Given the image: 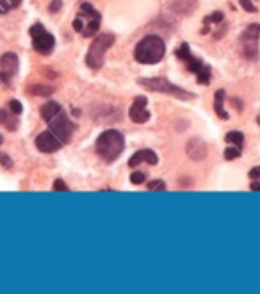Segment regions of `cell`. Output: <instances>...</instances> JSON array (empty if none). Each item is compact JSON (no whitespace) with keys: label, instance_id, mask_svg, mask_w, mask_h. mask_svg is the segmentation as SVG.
Here are the masks:
<instances>
[{"label":"cell","instance_id":"7","mask_svg":"<svg viewBox=\"0 0 260 294\" xmlns=\"http://www.w3.org/2000/svg\"><path fill=\"white\" fill-rule=\"evenodd\" d=\"M241 52L246 59L258 61L260 59V25L251 23L239 38Z\"/></svg>","mask_w":260,"mask_h":294},{"label":"cell","instance_id":"19","mask_svg":"<svg viewBox=\"0 0 260 294\" xmlns=\"http://www.w3.org/2000/svg\"><path fill=\"white\" fill-rule=\"evenodd\" d=\"M27 93H29V95H36V96H48V95H52V93H54V88L36 84V86H29Z\"/></svg>","mask_w":260,"mask_h":294},{"label":"cell","instance_id":"14","mask_svg":"<svg viewBox=\"0 0 260 294\" xmlns=\"http://www.w3.org/2000/svg\"><path fill=\"white\" fill-rule=\"evenodd\" d=\"M18 64H20V63H18L16 54L7 52V54H4V56L0 57V71H2V74H6L7 77H11V79L16 75Z\"/></svg>","mask_w":260,"mask_h":294},{"label":"cell","instance_id":"33","mask_svg":"<svg viewBox=\"0 0 260 294\" xmlns=\"http://www.w3.org/2000/svg\"><path fill=\"white\" fill-rule=\"evenodd\" d=\"M2 141H4V139H2V136H0V144H2Z\"/></svg>","mask_w":260,"mask_h":294},{"label":"cell","instance_id":"24","mask_svg":"<svg viewBox=\"0 0 260 294\" xmlns=\"http://www.w3.org/2000/svg\"><path fill=\"white\" fill-rule=\"evenodd\" d=\"M239 4H241V7H243L244 11H248V13H257V6H255L251 0H239Z\"/></svg>","mask_w":260,"mask_h":294},{"label":"cell","instance_id":"27","mask_svg":"<svg viewBox=\"0 0 260 294\" xmlns=\"http://www.w3.org/2000/svg\"><path fill=\"white\" fill-rule=\"evenodd\" d=\"M54 191H70V187H68L63 180H56V182H54Z\"/></svg>","mask_w":260,"mask_h":294},{"label":"cell","instance_id":"29","mask_svg":"<svg viewBox=\"0 0 260 294\" xmlns=\"http://www.w3.org/2000/svg\"><path fill=\"white\" fill-rule=\"evenodd\" d=\"M61 6H63V2H61V0H54V2L50 4V11H52V13H56V11L61 9Z\"/></svg>","mask_w":260,"mask_h":294},{"label":"cell","instance_id":"20","mask_svg":"<svg viewBox=\"0 0 260 294\" xmlns=\"http://www.w3.org/2000/svg\"><path fill=\"white\" fill-rule=\"evenodd\" d=\"M223 20H225V16H223V13H221V11H218V13L209 14V16L203 20L205 27L201 29V34H207V32H209V23H221Z\"/></svg>","mask_w":260,"mask_h":294},{"label":"cell","instance_id":"28","mask_svg":"<svg viewBox=\"0 0 260 294\" xmlns=\"http://www.w3.org/2000/svg\"><path fill=\"white\" fill-rule=\"evenodd\" d=\"M0 164L6 166V168H11V166H13V162H11V159L7 157L6 154H0Z\"/></svg>","mask_w":260,"mask_h":294},{"label":"cell","instance_id":"18","mask_svg":"<svg viewBox=\"0 0 260 294\" xmlns=\"http://www.w3.org/2000/svg\"><path fill=\"white\" fill-rule=\"evenodd\" d=\"M225 139H226V143L233 144V146L241 148V150L244 148V134L239 132V130H232V132H228L225 136Z\"/></svg>","mask_w":260,"mask_h":294},{"label":"cell","instance_id":"5","mask_svg":"<svg viewBox=\"0 0 260 294\" xmlns=\"http://www.w3.org/2000/svg\"><path fill=\"white\" fill-rule=\"evenodd\" d=\"M137 84L146 88L148 91H153V93H164V95L169 96H175L178 100H193L194 95L187 89L180 88L176 84H171L168 79L164 77H151V79H139Z\"/></svg>","mask_w":260,"mask_h":294},{"label":"cell","instance_id":"1","mask_svg":"<svg viewBox=\"0 0 260 294\" xmlns=\"http://www.w3.org/2000/svg\"><path fill=\"white\" fill-rule=\"evenodd\" d=\"M164 54H166L164 39L159 38V36H155V34L144 36V38L136 45V50H134V57H136V61L141 64L161 63Z\"/></svg>","mask_w":260,"mask_h":294},{"label":"cell","instance_id":"26","mask_svg":"<svg viewBox=\"0 0 260 294\" xmlns=\"http://www.w3.org/2000/svg\"><path fill=\"white\" fill-rule=\"evenodd\" d=\"M9 107H11V111H13L14 114H18V116H20L21 111H23V107H21V104L18 100H11L9 102Z\"/></svg>","mask_w":260,"mask_h":294},{"label":"cell","instance_id":"4","mask_svg":"<svg viewBox=\"0 0 260 294\" xmlns=\"http://www.w3.org/2000/svg\"><path fill=\"white\" fill-rule=\"evenodd\" d=\"M175 54H176V57L182 61V63L187 64V70H189L191 74L196 75L198 84L207 86L209 82H211V79H212L211 66H209V64H205L201 59H198V57H194L187 43H182V45H180V48L176 50Z\"/></svg>","mask_w":260,"mask_h":294},{"label":"cell","instance_id":"6","mask_svg":"<svg viewBox=\"0 0 260 294\" xmlns=\"http://www.w3.org/2000/svg\"><path fill=\"white\" fill-rule=\"evenodd\" d=\"M116 38L114 34H100L93 39L91 46H89L88 54H86V64H88L91 70H100L103 64V57L106 52L114 45Z\"/></svg>","mask_w":260,"mask_h":294},{"label":"cell","instance_id":"31","mask_svg":"<svg viewBox=\"0 0 260 294\" xmlns=\"http://www.w3.org/2000/svg\"><path fill=\"white\" fill-rule=\"evenodd\" d=\"M250 187H251V191H260V180H251Z\"/></svg>","mask_w":260,"mask_h":294},{"label":"cell","instance_id":"9","mask_svg":"<svg viewBox=\"0 0 260 294\" xmlns=\"http://www.w3.org/2000/svg\"><path fill=\"white\" fill-rule=\"evenodd\" d=\"M48 130H52V132L63 141V144H66V143H70L71 136H73V132L77 130V125L71 121L70 116H68L66 112L61 111L59 114H56L48 121Z\"/></svg>","mask_w":260,"mask_h":294},{"label":"cell","instance_id":"3","mask_svg":"<svg viewBox=\"0 0 260 294\" xmlns=\"http://www.w3.org/2000/svg\"><path fill=\"white\" fill-rule=\"evenodd\" d=\"M102 25V14L95 9L89 2H82L77 16L73 20V29L84 38H93L98 34Z\"/></svg>","mask_w":260,"mask_h":294},{"label":"cell","instance_id":"22","mask_svg":"<svg viewBox=\"0 0 260 294\" xmlns=\"http://www.w3.org/2000/svg\"><path fill=\"white\" fill-rule=\"evenodd\" d=\"M241 155H243V150L237 146H233V144H230L228 148L225 150V159L226 161H233V159H239Z\"/></svg>","mask_w":260,"mask_h":294},{"label":"cell","instance_id":"15","mask_svg":"<svg viewBox=\"0 0 260 294\" xmlns=\"http://www.w3.org/2000/svg\"><path fill=\"white\" fill-rule=\"evenodd\" d=\"M61 111H63V107H61L59 102L50 100V102H45V104L41 105V109H39V114H41V118L45 119L46 123H48L50 119H52L56 114H59Z\"/></svg>","mask_w":260,"mask_h":294},{"label":"cell","instance_id":"32","mask_svg":"<svg viewBox=\"0 0 260 294\" xmlns=\"http://www.w3.org/2000/svg\"><path fill=\"white\" fill-rule=\"evenodd\" d=\"M257 123H258V125H260V116H258V118H257Z\"/></svg>","mask_w":260,"mask_h":294},{"label":"cell","instance_id":"8","mask_svg":"<svg viewBox=\"0 0 260 294\" xmlns=\"http://www.w3.org/2000/svg\"><path fill=\"white\" fill-rule=\"evenodd\" d=\"M29 34L32 38V46L38 54L41 56H48L54 52V46H56V38L43 27L41 23H34L29 29Z\"/></svg>","mask_w":260,"mask_h":294},{"label":"cell","instance_id":"12","mask_svg":"<svg viewBox=\"0 0 260 294\" xmlns=\"http://www.w3.org/2000/svg\"><path fill=\"white\" fill-rule=\"evenodd\" d=\"M141 162H146V164H150V166H155L159 162V157L153 150H139L128 159L130 168H136V166H139Z\"/></svg>","mask_w":260,"mask_h":294},{"label":"cell","instance_id":"2","mask_svg":"<svg viewBox=\"0 0 260 294\" xmlns=\"http://www.w3.org/2000/svg\"><path fill=\"white\" fill-rule=\"evenodd\" d=\"M125 150V137L118 130H106L96 139V154L102 161L114 162Z\"/></svg>","mask_w":260,"mask_h":294},{"label":"cell","instance_id":"11","mask_svg":"<svg viewBox=\"0 0 260 294\" xmlns=\"http://www.w3.org/2000/svg\"><path fill=\"white\" fill-rule=\"evenodd\" d=\"M146 104L148 100L144 96H136L132 102V105H130V119H132L134 123H146L148 119H150V112H148L146 109Z\"/></svg>","mask_w":260,"mask_h":294},{"label":"cell","instance_id":"10","mask_svg":"<svg viewBox=\"0 0 260 294\" xmlns=\"http://www.w3.org/2000/svg\"><path fill=\"white\" fill-rule=\"evenodd\" d=\"M63 141L52 132V130H45L36 137V148H38L41 154H54L59 148H63Z\"/></svg>","mask_w":260,"mask_h":294},{"label":"cell","instance_id":"30","mask_svg":"<svg viewBox=\"0 0 260 294\" xmlns=\"http://www.w3.org/2000/svg\"><path fill=\"white\" fill-rule=\"evenodd\" d=\"M250 179L251 180H260V168H253L250 172Z\"/></svg>","mask_w":260,"mask_h":294},{"label":"cell","instance_id":"21","mask_svg":"<svg viewBox=\"0 0 260 294\" xmlns=\"http://www.w3.org/2000/svg\"><path fill=\"white\" fill-rule=\"evenodd\" d=\"M21 4V0H0V14H6L9 11L16 9Z\"/></svg>","mask_w":260,"mask_h":294},{"label":"cell","instance_id":"23","mask_svg":"<svg viewBox=\"0 0 260 294\" xmlns=\"http://www.w3.org/2000/svg\"><path fill=\"white\" fill-rule=\"evenodd\" d=\"M144 180H146V173H143V172H134L132 175H130V182L136 184V186L144 184Z\"/></svg>","mask_w":260,"mask_h":294},{"label":"cell","instance_id":"17","mask_svg":"<svg viewBox=\"0 0 260 294\" xmlns=\"http://www.w3.org/2000/svg\"><path fill=\"white\" fill-rule=\"evenodd\" d=\"M225 98H226L225 89H218V91H216V95H214V111L221 119H228L230 118V114L225 111Z\"/></svg>","mask_w":260,"mask_h":294},{"label":"cell","instance_id":"25","mask_svg":"<svg viewBox=\"0 0 260 294\" xmlns=\"http://www.w3.org/2000/svg\"><path fill=\"white\" fill-rule=\"evenodd\" d=\"M166 189V184L162 180H151L148 184V191H164Z\"/></svg>","mask_w":260,"mask_h":294},{"label":"cell","instance_id":"16","mask_svg":"<svg viewBox=\"0 0 260 294\" xmlns=\"http://www.w3.org/2000/svg\"><path fill=\"white\" fill-rule=\"evenodd\" d=\"M0 125L14 132L18 129V114H14L9 109H0Z\"/></svg>","mask_w":260,"mask_h":294},{"label":"cell","instance_id":"13","mask_svg":"<svg viewBox=\"0 0 260 294\" xmlns=\"http://www.w3.org/2000/svg\"><path fill=\"white\" fill-rule=\"evenodd\" d=\"M186 150H187V155H189L193 161H203V159L207 157V146H205L203 141L198 139V137H193V139L187 143Z\"/></svg>","mask_w":260,"mask_h":294}]
</instances>
